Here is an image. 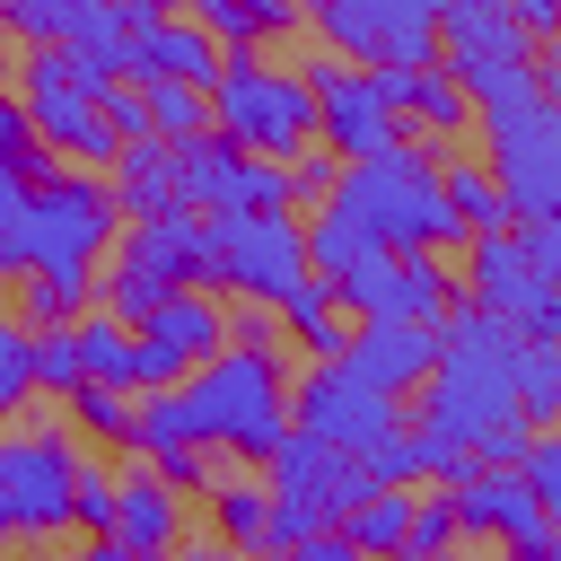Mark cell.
I'll use <instances>...</instances> for the list:
<instances>
[{
    "mask_svg": "<svg viewBox=\"0 0 561 561\" xmlns=\"http://www.w3.org/2000/svg\"><path fill=\"white\" fill-rule=\"evenodd\" d=\"M517 465L535 473V491H543V508L561 517V430H535V447H526Z\"/></svg>",
    "mask_w": 561,
    "mask_h": 561,
    "instance_id": "cell-37",
    "label": "cell"
},
{
    "mask_svg": "<svg viewBox=\"0 0 561 561\" xmlns=\"http://www.w3.org/2000/svg\"><path fill=\"white\" fill-rule=\"evenodd\" d=\"M210 535L237 552H272V482L254 473H210Z\"/></svg>",
    "mask_w": 561,
    "mask_h": 561,
    "instance_id": "cell-23",
    "label": "cell"
},
{
    "mask_svg": "<svg viewBox=\"0 0 561 561\" xmlns=\"http://www.w3.org/2000/svg\"><path fill=\"white\" fill-rule=\"evenodd\" d=\"M438 61H447V70L526 61V26H517V0H447V18H438Z\"/></svg>",
    "mask_w": 561,
    "mask_h": 561,
    "instance_id": "cell-20",
    "label": "cell"
},
{
    "mask_svg": "<svg viewBox=\"0 0 561 561\" xmlns=\"http://www.w3.org/2000/svg\"><path fill=\"white\" fill-rule=\"evenodd\" d=\"M114 500H123V473H105L96 456H79V482H70V526H79V535H105V526H114Z\"/></svg>",
    "mask_w": 561,
    "mask_h": 561,
    "instance_id": "cell-32",
    "label": "cell"
},
{
    "mask_svg": "<svg viewBox=\"0 0 561 561\" xmlns=\"http://www.w3.org/2000/svg\"><path fill=\"white\" fill-rule=\"evenodd\" d=\"M517 394L526 412H561V342H517Z\"/></svg>",
    "mask_w": 561,
    "mask_h": 561,
    "instance_id": "cell-34",
    "label": "cell"
},
{
    "mask_svg": "<svg viewBox=\"0 0 561 561\" xmlns=\"http://www.w3.org/2000/svg\"><path fill=\"white\" fill-rule=\"evenodd\" d=\"M18 105H26L35 140H44L61 167L114 175V158L131 149V140L105 123V96L79 79V53H70V44H26V61H18Z\"/></svg>",
    "mask_w": 561,
    "mask_h": 561,
    "instance_id": "cell-6",
    "label": "cell"
},
{
    "mask_svg": "<svg viewBox=\"0 0 561 561\" xmlns=\"http://www.w3.org/2000/svg\"><path fill=\"white\" fill-rule=\"evenodd\" d=\"M44 394V333L26 316H0V412H26Z\"/></svg>",
    "mask_w": 561,
    "mask_h": 561,
    "instance_id": "cell-26",
    "label": "cell"
},
{
    "mask_svg": "<svg viewBox=\"0 0 561 561\" xmlns=\"http://www.w3.org/2000/svg\"><path fill=\"white\" fill-rule=\"evenodd\" d=\"M535 70H543V79H552V88H561V26H552V35H543V61H535Z\"/></svg>",
    "mask_w": 561,
    "mask_h": 561,
    "instance_id": "cell-43",
    "label": "cell"
},
{
    "mask_svg": "<svg viewBox=\"0 0 561 561\" xmlns=\"http://www.w3.org/2000/svg\"><path fill=\"white\" fill-rule=\"evenodd\" d=\"M219 280L254 307L280 316V298L298 280H316L307 263V219L298 210H219Z\"/></svg>",
    "mask_w": 561,
    "mask_h": 561,
    "instance_id": "cell-10",
    "label": "cell"
},
{
    "mask_svg": "<svg viewBox=\"0 0 561 561\" xmlns=\"http://www.w3.org/2000/svg\"><path fill=\"white\" fill-rule=\"evenodd\" d=\"M105 535H123L140 561H167L175 543H184V491L140 456V473H123V500H114V526Z\"/></svg>",
    "mask_w": 561,
    "mask_h": 561,
    "instance_id": "cell-19",
    "label": "cell"
},
{
    "mask_svg": "<svg viewBox=\"0 0 561 561\" xmlns=\"http://www.w3.org/2000/svg\"><path fill=\"white\" fill-rule=\"evenodd\" d=\"M517 342L526 333L473 298L438 316V368L421 386V421L456 438L473 465H517L535 447V412L517 394Z\"/></svg>",
    "mask_w": 561,
    "mask_h": 561,
    "instance_id": "cell-2",
    "label": "cell"
},
{
    "mask_svg": "<svg viewBox=\"0 0 561 561\" xmlns=\"http://www.w3.org/2000/svg\"><path fill=\"white\" fill-rule=\"evenodd\" d=\"M272 561H377V552H359L342 526H324V535H307V543H289V552H272Z\"/></svg>",
    "mask_w": 561,
    "mask_h": 561,
    "instance_id": "cell-38",
    "label": "cell"
},
{
    "mask_svg": "<svg viewBox=\"0 0 561 561\" xmlns=\"http://www.w3.org/2000/svg\"><path fill=\"white\" fill-rule=\"evenodd\" d=\"M289 430H298V421H289L280 359H272V351H245V342H228V351H210L193 377L140 394V456H149L175 491L210 482V456H202V447L272 465Z\"/></svg>",
    "mask_w": 561,
    "mask_h": 561,
    "instance_id": "cell-1",
    "label": "cell"
},
{
    "mask_svg": "<svg viewBox=\"0 0 561 561\" xmlns=\"http://www.w3.org/2000/svg\"><path fill=\"white\" fill-rule=\"evenodd\" d=\"M333 359H351V368H359L368 386H386V394H421V386H430V368H438V324L368 316V324H351V342H342Z\"/></svg>",
    "mask_w": 561,
    "mask_h": 561,
    "instance_id": "cell-17",
    "label": "cell"
},
{
    "mask_svg": "<svg viewBox=\"0 0 561 561\" xmlns=\"http://www.w3.org/2000/svg\"><path fill=\"white\" fill-rule=\"evenodd\" d=\"M79 561H140V552H131L123 535H88V552H79Z\"/></svg>",
    "mask_w": 561,
    "mask_h": 561,
    "instance_id": "cell-42",
    "label": "cell"
},
{
    "mask_svg": "<svg viewBox=\"0 0 561 561\" xmlns=\"http://www.w3.org/2000/svg\"><path fill=\"white\" fill-rule=\"evenodd\" d=\"M447 500H456L465 535L508 543V561H561V517L543 508V491H535L526 465H465L447 482Z\"/></svg>",
    "mask_w": 561,
    "mask_h": 561,
    "instance_id": "cell-9",
    "label": "cell"
},
{
    "mask_svg": "<svg viewBox=\"0 0 561 561\" xmlns=\"http://www.w3.org/2000/svg\"><path fill=\"white\" fill-rule=\"evenodd\" d=\"M210 123L254 158H298L316 140V79L263 53H228V70L210 79Z\"/></svg>",
    "mask_w": 561,
    "mask_h": 561,
    "instance_id": "cell-7",
    "label": "cell"
},
{
    "mask_svg": "<svg viewBox=\"0 0 561 561\" xmlns=\"http://www.w3.org/2000/svg\"><path fill=\"white\" fill-rule=\"evenodd\" d=\"M333 298L368 324V316H412V324H438L447 307H456V280H447V263L438 254H368V263H351L342 280H333Z\"/></svg>",
    "mask_w": 561,
    "mask_h": 561,
    "instance_id": "cell-14",
    "label": "cell"
},
{
    "mask_svg": "<svg viewBox=\"0 0 561 561\" xmlns=\"http://www.w3.org/2000/svg\"><path fill=\"white\" fill-rule=\"evenodd\" d=\"M88 9H96V0H0V26H9L18 44H70V35L88 26Z\"/></svg>",
    "mask_w": 561,
    "mask_h": 561,
    "instance_id": "cell-30",
    "label": "cell"
},
{
    "mask_svg": "<svg viewBox=\"0 0 561 561\" xmlns=\"http://www.w3.org/2000/svg\"><path fill=\"white\" fill-rule=\"evenodd\" d=\"M184 18H202L228 53H254L272 26H289V18H298V0H184Z\"/></svg>",
    "mask_w": 561,
    "mask_h": 561,
    "instance_id": "cell-25",
    "label": "cell"
},
{
    "mask_svg": "<svg viewBox=\"0 0 561 561\" xmlns=\"http://www.w3.org/2000/svg\"><path fill=\"white\" fill-rule=\"evenodd\" d=\"M333 175H342V158H333L324 140H307V149L289 158V184H298V202H324V193H333Z\"/></svg>",
    "mask_w": 561,
    "mask_h": 561,
    "instance_id": "cell-36",
    "label": "cell"
},
{
    "mask_svg": "<svg viewBox=\"0 0 561 561\" xmlns=\"http://www.w3.org/2000/svg\"><path fill=\"white\" fill-rule=\"evenodd\" d=\"M26 193H35V167L0 158V272H9V254H18V219H26Z\"/></svg>",
    "mask_w": 561,
    "mask_h": 561,
    "instance_id": "cell-35",
    "label": "cell"
},
{
    "mask_svg": "<svg viewBox=\"0 0 561 561\" xmlns=\"http://www.w3.org/2000/svg\"><path fill=\"white\" fill-rule=\"evenodd\" d=\"M210 351H228V307H219V289H175V298H158V307L140 316V394L193 377Z\"/></svg>",
    "mask_w": 561,
    "mask_h": 561,
    "instance_id": "cell-15",
    "label": "cell"
},
{
    "mask_svg": "<svg viewBox=\"0 0 561 561\" xmlns=\"http://www.w3.org/2000/svg\"><path fill=\"white\" fill-rule=\"evenodd\" d=\"M167 561H254V552H237V543H219V535H210V543H175Z\"/></svg>",
    "mask_w": 561,
    "mask_h": 561,
    "instance_id": "cell-41",
    "label": "cell"
},
{
    "mask_svg": "<svg viewBox=\"0 0 561 561\" xmlns=\"http://www.w3.org/2000/svg\"><path fill=\"white\" fill-rule=\"evenodd\" d=\"M219 280V219L210 210H158V219H131L114 237V263H105V307L123 324H140L158 298L175 289H202Z\"/></svg>",
    "mask_w": 561,
    "mask_h": 561,
    "instance_id": "cell-5",
    "label": "cell"
},
{
    "mask_svg": "<svg viewBox=\"0 0 561 561\" xmlns=\"http://www.w3.org/2000/svg\"><path fill=\"white\" fill-rule=\"evenodd\" d=\"M140 96H149V131L158 140H202L210 131V88H193V79H140Z\"/></svg>",
    "mask_w": 561,
    "mask_h": 561,
    "instance_id": "cell-28",
    "label": "cell"
},
{
    "mask_svg": "<svg viewBox=\"0 0 561 561\" xmlns=\"http://www.w3.org/2000/svg\"><path fill=\"white\" fill-rule=\"evenodd\" d=\"M438 184H447V210L473 228V237H491V228H508V193H500V175L491 167H438Z\"/></svg>",
    "mask_w": 561,
    "mask_h": 561,
    "instance_id": "cell-29",
    "label": "cell"
},
{
    "mask_svg": "<svg viewBox=\"0 0 561 561\" xmlns=\"http://www.w3.org/2000/svg\"><path fill=\"white\" fill-rule=\"evenodd\" d=\"M324 202L351 210V219L368 228V245H386V254H447V245L473 237V228L447 210V184H438V167H430L421 149L342 158V175H333Z\"/></svg>",
    "mask_w": 561,
    "mask_h": 561,
    "instance_id": "cell-4",
    "label": "cell"
},
{
    "mask_svg": "<svg viewBox=\"0 0 561 561\" xmlns=\"http://www.w3.org/2000/svg\"><path fill=\"white\" fill-rule=\"evenodd\" d=\"M377 245H368V228L351 219V210H333V202H316V219H307V263H316V280H342L351 263H368Z\"/></svg>",
    "mask_w": 561,
    "mask_h": 561,
    "instance_id": "cell-27",
    "label": "cell"
},
{
    "mask_svg": "<svg viewBox=\"0 0 561 561\" xmlns=\"http://www.w3.org/2000/svg\"><path fill=\"white\" fill-rule=\"evenodd\" d=\"M412 517H421V482H377L351 517H342V535L359 543V552H377V561H394L403 543H412Z\"/></svg>",
    "mask_w": 561,
    "mask_h": 561,
    "instance_id": "cell-24",
    "label": "cell"
},
{
    "mask_svg": "<svg viewBox=\"0 0 561 561\" xmlns=\"http://www.w3.org/2000/svg\"><path fill=\"white\" fill-rule=\"evenodd\" d=\"M307 79H316V140L333 158H386V149H403V123H394L377 70H351L342 53H324V61H307Z\"/></svg>",
    "mask_w": 561,
    "mask_h": 561,
    "instance_id": "cell-13",
    "label": "cell"
},
{
    "mask_svg": "<svg viewBox=\"0 0 561 561\" xmlns=\"http://www.w3.org/2000/svg\"><path fill=\"white\" fill-rule=\"evenodd\" d=\"M526 254L543 263V280L561 289V219H526Z\"/></svg>",
    "mask_w": 561,
    "mask_h": 561,
    "instance_id": "cell-39",
    "label": "cell"
},
{
    "mask_svg": "<svg viewBox=\"0 0 561 561\" xmlns=\"http://www.w3.org/2000/svg\"><path fill=\"white\" fill-rule=\"evenodd\" d=\"M70 351L88 386H131L140 394V324H123L114 307H79L70 316Z\"/></svg>",
    "mask_w": 561,
    "mask_h": 561,
    "instance_id": "cell-21",
    "label": "cell"
},
{
    "mask_svg": "<svg viewBox=\"0 0 561 561\" xmlns=\"http://www.w3.org/2000/svg\"><path fill=\"white\" fill-rule=\"evenodd\" d=\"M289 421H298L307 438H324V447H351V456H368L386 430H403V394L368 386L351 359H316V368L289 386Z\"/></svg>",
    "mask_w": 561,
    "mask_h": 561,
    "instance_id": "cell-11",
    "label": "cell"
},
{
    "mask_svg": "<svg viewBox=\"0 0 561 561\" xmlns=\"http://www.w3.org/2000/svg\"><path fill=\"white\" fill-rule=\"evenodd\" d=\"M465 289H473V307L508 316L526 342H561V289L543 280V263L526 254V237H508V228L473 237V254H465Z\"/></svg>",
    "mask_w": 561,
    "mask_h": 561,
    "instance_id": "cell-12",
    "label": "cell"
},
{
    "mask_svg": "<svg viewBox=\"0 0 561 561\" xmlns=\"http://www.w3.org/2000/svg\"><path fill=\"white\" fill-rule=\"evenodd\" d=\"M517 26H526V35H552V26H561V0H517Z\"/></svg>",
    "mask_w": 561,
    "mask_h": 561,
    "instance_id": "cell-40",
    "label": "cell"
},
{
    "mask_svg": "<svg viewBox=\"0 0 561 561\" xmlns=\"http://www.w3.org/2000/svg\"><path fill=\"white\" fill-rule=\"evenodd\" d=\"M114 237H123L114 175H96V167H53V175H35L26 219H18V254H9V272L35 280V289L18 298V316H26L35 333L70 324V316L88 307L96 263L114 254Z\"/></svg>",
    "mask_w": 561,
    "mask_h": 561,
    "instance_id": "cell-3",
    "label": "cell"
},
{
    "mask_svg": "<svg viewBox=\"0 0 561 561\" xmlns=\"http://www.w3.org/2000/svg\"><path fill=\"white\" fill-rule=\"evenodd\" d=\"M456 543H465V517H456V500H447V491H421L412 543H403L394 561H438V552H456Z\"/></svg>",
    "mask_w": 561,
    "mask_h": 561,
    "instance_id": "cell-33",
    "label": "cell"
},
{
    "mask_svg": "<svg viewBox=\"0 0 561 561\" xmlns=\"http://www.w3.org/2000/svg\"><path fill=\"white\" fill-rule=\"evenodd\" d=\"M316 35L342 53V61H368V70H430L438 61V18L447 0H307Z\"/></svg>",
    "mask_w": 561,
    "mask_h": 561,
    "instance_id": "cell-8",
    "label": "cell"
},
{
    "mask_svg": "<svg viewBox=\"0 0 561 561\" xmlns=\"http://www.w3.org/2000/svg\"><path fill=\"white\" fill-rule=\"evenodd\" d=\"M438 561H482V552H473V543H456V552H438Z\"/></svg>",
    "mask_w": 561,
    "mask_h": 561,
    "instance_id": "cell-44",
    "label": "cell"
},
{
    "mask_svg": "<svg viewBox=\"0 0 561 561\" xmlns=\"http://www.w3.org/2000/svg\"><path fill=\"white\" fill-rule=\"evenodd\" d=\"M114 202H123V219L184 210V184H175V140H131V149L114 158Z\"/></svg>",
    "mask_w": 561,
    "mask_h": 561,
    "instance_id": "cell-22",
    "label": "cell"
},
{
    "mask_svg": "<svg viewBox=\"0 0 561 561\" xmlns=\"http://www.w3.org/2000/svg\"><path fill=\"white\" fill-rule=\"evenodd\" d=\"M491 175L508 193V219H561V114H526L491 131Z\"/></svg>",
    "mask_w": 561,
    "mask_h": 561,
    "instance_id": "cell-16",
    "label": "cell"
},
{
    "mask_svg": "<svg viewBox=\"0 0 561 561\" xmlns=\"http://www.w3.org/2000/svg\"><path fill=\"white\" fill-rule=\"evenodd\" d=\"M228 70V44L202 26V18H140V44H131V79H193V88H210Z\"/></svg>",
    "mask_w": 561,
    "mask_h": 561,
    "instance_id": "cell-18",
    "label": "cell"
},
{
    "mask_svg": "<svg viewBox=\"0 0 561 561\" xmlns=\"http://www.w3.org/2000/svg\"><path fill=\"white\" fill-rule=\"evenodd\" d=\"M70 412H79L96 438L140 447V394H131V386H70Z\"/></svg>",
    "mask_w": 561,
    "mask_h": 561,
    "instance_id": "cell-31",
    "label": "cell"
}]
</instances>
